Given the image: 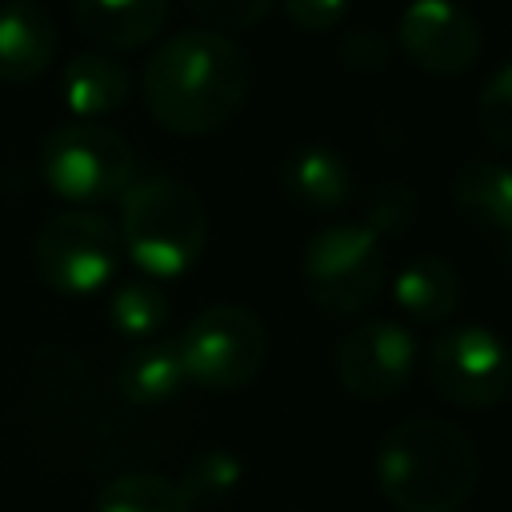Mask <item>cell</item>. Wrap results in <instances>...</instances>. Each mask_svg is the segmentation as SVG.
Returning <instances> with one entry per match:
<instances>
[{
	"label": "cell",
	"mask_w": 512,
	"mask_h": 512,
	"mask_svg": "<svg viewBox=\"0 0 512 512\" xmlns=\"http://www.w3.org/2000/svg\"><path fill=\"white\" fill-rule=\"evenodd\" d=\"M140 88L160 128L176 136H208L240 112L252 88V64L224 32L188 28L148 52Z\"/></svg>",
	"instance_id": "6da1fadb"
},
{
	"label": "cell",
	"mask_w": 512,
	"mask_h": 512,
	"mask_svg": "<svg viewBox=\"0 0 512 512\" xmlns=\"http://www.w3.org/2000/svg\"><path fill=\"white\" fill-rule=\"evenodd\" d=\"M480 460L464 428L412 416L376 448V484L396 512H460L476 492Z\"/></svg>",
	"instance_id": "7a4b0ae2"
},
{
	"label": "cell",
	"mask_w": 512,
	"mask_h": 512,
	"mask_svg": "<svg viewBox=\"0 0 512 512\" xmlns=\"http://www.w3.org/2000/svg\"><path fill=\"white\" fill-rule=\"evenodd\" d=\"M120 248L128 260L152 276L172 280L184 276L204 244H208V212L204 200L172 176H144L132 180L120 196Z\"/></svg>",
	"instance_id": "3957f363"
},
{
	"label": "cell",
	"mask_w": 512,
	"mask_h": 512,
	"mask_svg": "<svg viewBox=\"0 0 512 512\" xmlns=\"http://www.w3.org/2000/svg\"><path fill=\"white\" fill-rule=\"evenodd\" d=\"M136 156L108 124H64L40 144V176L68 204H104L128 192Z\"/></svg>",
	"instance_id": "277c9868"
},
{
	"label": "cell",
	"mask_w": 512,
	"mask_h": 512,
	"mask_svg": "<svg viewBox=\"0 0 512 512\" xmlns=\"http://www.w3.org/2000/svg\"><path fill=\"white\" fill-rule=\"evenodd\" d=\"M184 376L212 392H236L252 384L268 360L264 320L244 304L200 308L176 340Z\"/></svg>",
	"instance_id": "5b68a950"
},
{
	"label": "cell",
	"mask_w": 512,
	"mask_h": 512,
	"mask_svg": "<svg viewBox=\"0 0 512 512\" xmlns=\"http://www.w3.org/2000/svg\"><path fill=\"white\" fill-rule=\"evenodd\" d=\"M300 276L320 312H364L384 288V244L364 224H328L308 240Z\"/></svg>",
	"instance_id": "8992f818"
},
{
	"label": "cell",
	"mask_w": 512,
	"mask_h": 512,
	"mask_svg": "<svg viewBox=\"0 0 512 512\" xmlns=\"http://www.w3.org/2000/svg\"><path fill=\"white\" fill-rule=\"evenodd\" d=\"M120 252V232L104 212L64 208L36 236V272L64 296H88L116 276Z\"/></svg>",
	"instance_id": "52a82bcc"
},
{
	"label": "cell",
	"mask_w": 512,
	"mask_h": 512,
	"mask_svg": "<svg viewBox=\"0 0 512 512\" xmlns=\"http://www.w3.org/2000/svg\"><path fill=\"white\" fill-rule=\"evenodd\" d=\"M428 380L456 408H496L512 392V348L492 328H448L428 348Z\"/></svg>",
	"instance_id": "ba28073f"
},
{
	"label": "cell",
	"mask_w": 512,
	"mask_h": 512,
	"mask_svg": "<svg viewBox=\"0 0 512 512\" xmlns=\"http://www.w3.org/2000/svg\"><path fill=\"white\" fill-rule=\"evenodd\" d=\"M484 32L456 0H412L396 24V48L428 76H460L476 64Z\"/></svg>",
	"instance_id": "9c48e42d"
},
{
	"label": "cell",
	"mask_w": 512,
	"mask_h": 512,
	"mask_svg": "<svg viewBox=\"0 0 512 512\" xmlns=\"http://www.w3.org/2000/svg\"><path fill=\"white\" fill-rule=\"evenodd\" d=\"M416 336L396 320H368L336 344V380L360 400L396 396L416 372Z\"/></svg>",
	"instance_id": "30bf717a"
},
{
	"label": "cell",
	"mask_w": 512,
	"mask_h": 512,
	"mask_svg": "<svg viewBox=\"0 0 512 512\" xmlns=\"http://www.w3.org/2000/svg\"><path fill=\"white\" fill-rule=\"evenodd\" d=\"M280 188L304 212H340L352 200L356 180L348 160L336 148L304 144L280 164Z\"/></svg>",
	"instance_id": "8fae6325"
},
{
	"label": "cell",
	"mask_w": 512,
	"mask_h": 512,
	"mask_svg": "<svg viewBox=\"0 0 512 512\" xmlns=\"http://www.w3.org/2000/svg\"><path fill=\"white\" fill-rule=\"evenodd\" d=\"M128 92H132V76H128V68H124L112 52L84 48V52H76V56L64 64L60 100H64V108H68L76 120L96 124L100 116L120 112L124 100H128Z\"/></svg>",
	"instance_id": "7c38bea8"
},
{
	"label": "cell",
	"mask_w": 512,
	"mask_h": 512,
	"mask_svg": "<svg viewBox=\"0 0 512 512\" xmlns=\"http://www.w3.org/2000/svg\"><path fill=\"white\" fill-rule=\"evenodd\" d=\"M56 52V28L36 0H8L0 8V80L32 84Z\"/></svg>",
	"instance_id": "4fadbf2b"
},
{
	"label": "cell",
	"mask_w": 512,
	"mask_h": 512,
	"mask_svg": "<svg viewBox=\"0 0 512 512\" xmlns=\"http://www.w3.org/2000/svg\"><path fill=\"white\" fill-rule=\"evenodd\" d=\"M72 16L100 48H140L168 20V0H72Z\"/></svg>",
	"instance_id": "5bb4252c"
},
{
	"label": "cell",
	"mask_w": 512,
	"mask_h": 512,
	"mask_svg": "<svg viewBox=\"0 0 512 512\" xmlns=\"http://www.w3.org/2000/svg\"><path fill=\"white\" fill-rule=\"evenodd\" d=\"M392 300L404 316L416 324H440L460 304V276L440 256H416L408 260L392 280Z\"/></svg>",
	"instance_id": "9a60e30c"
},
{
	"label": "cell",
	"mask_w": 512,
	"mask_h": 512,
	"mask_svg": "<svg viewBox=\"0 0 512 512\" xmlns=\"http://www.w3.org/2000/svg\"><path fill=\"white\" fill-rule=\"evenodd\" d=\"M184 384H188V376H184L176 340H156V336L144 340L140 348H132L116 372L120 396L128 404H140V408H156V404L176 400Z\"/></svg>",
	"instance_id": "2e32d148"
},
{
	"label": "cell",
	"mask_w": 512,
	"mask_h": 512,
	"mask_svg": "<svg viewBox=\"0 0 512 512\" xmlns=\"http://www.w3.org/2000/svg\"><path fill=\"white\" fill-rule=\"evenodd\" d=\"M452 204L464 220L504 232L512 220V168L496 160H472L452 180Z\"/></svg>",
	"instance_id": "e0dca14e"
},
{
	"label": "cell",
	"mask_w": 512,
	"mask_h": 512,
	"mask_svg": "<svg viewBox=\"0 0 512 512\" xmlns=\"http://www.w3.org/2000/svg\"><path fill=\"white\" fill-rule=\"evenodd\" d=\"M96 512H192V504L168 476L124 472L96 492Z\"/></svg>",
	"instance_id": "ac0fdd59"
},
{
	"label": "cell",
	"mask_w": 512,
	"mask_h": 512,
	"mask_svg": "<svg viewBox=\"0 0 512 512\" xmlns=\"http://www.w3.org/2000/svg\"><path fill=\"white\" fill-rule=\"evenodd\" d=\"M108 320L128 340H152L168 320V296L152 280H124L108 300Z\"/></svg>",
	"instance_id": "d6986e66"
},
{
	"label": "cell",
	"mask_w": 512,
	"mask_h": 512,
	"mask_svg": "<svg viewBox=\"0 0 512 512\" xmlns=\"http://www.w3.org/2000/svg\"><path fill=\"white\" fill-rule=\"evenodd\" d=\"M240 476H244V468H240V460H236L232 452L208 448V452H200V456H192V460L184 464L176 488H180V496H184L192 508H196V504H220V500H228V496L236 492Z\"/></svg>",
	"instance_id": "ffe728a7"
},
{
	"label": "cell",
	"mask_w": 512,
	"mask_h": 512,
	"mask_svg": "<svg viewBox=\"0 0 512 512\" xmlns=\"http://www.w3.org/2000/svg\"><path fill=\"white\" fill-rule=\"evenodd\" d=\"M416 204H420V200H416V188H412V184H404V180H388V184L372 188L360 224H364L376 240H384V236H400V232L416 220Z\"/></svg>",
	"instance_id": "44dd1931"
},
{
	"label": "cell",
	"mask_w": 512,
	"mask_h": 512,
	"mask_svg": "<svg viewBox=\"0 0 512 512\" xmlns=\"http://www.w3.org/2000/svg\"><path fill=\"white\" fill-rule=\"evenodd\" d=\"M476 124L480 132L512 152V64H500L484 84H480V96H476Z\"/></svg>",
	"instance_id": "7402d4cb"
},
{
	"label": "cell",
	"mask_w": 512,
	"mask_h": 512,
	"mask_svg": "<svg viewBox=\"0 0 512 512\" xmlns=\"http://www.w3.org/2000/svg\"><path fill=\"white\" fill-rule=\"evenodd\" d=\"M188 8L200 20H208L216 32H224V28H252V24H260L276 8V0H188Z\"/></svg>",
	"instance_id": "603a6c76"
},
{
	"label": "cell",
	"mask_w": 512,
	"mask_h": 512,
	"mask_svg": "<svg viewBox=\"0 0 512 512\" xmlns=\"http://www.w3.org/2000/svg\"><path fill=\"white\" fill-rule=\"evenodd\" d=\"M388 56H392L388 40H384L380 32H372V28H352V32L340 40V64L352 68V72H360V76L380 72V68L388 64Z\"/></svg>",
	"instance_id": "cb8c5ba5"
},
{
	"label": "cell",
	"mask_w": 512,
	"mask_h": 512,
	"mask_svg": "<svg viewBox=\"0 0 512 512\" xmlns=\"http://www.w3.org/2000/svg\"><path fill=\"white\" fill-rule=\"evenodd\" d=\"M284 16L304 32H328L348 16V0H280Z\"/></svg>",
	"instance_id": "d4e9b609"
},
{
	"label": "cell",
	"mask_w": 512,
	"mask_h": 512,
	"mask_svg": "<svg viewBox=\"0 0 512 512\" xmlns=\"http://www.w3.org/2000/svg\"><path fill=\"white\" fill-rule=\"evenodd\" d=\"M500 236H504V256H508V264H512V220L504 224V232H500Z\"/></svg>",
	"instance_id": "484cf974"
}]
</instances>
